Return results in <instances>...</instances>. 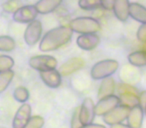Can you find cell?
<instances>
[{
    "label": "cell",
    "mask_w": 146,
    "mask_h": 128,
    "mask_svg": "<svg viewBox=\"0 0 146 128\" xmlns=\"http://www.w3.org/2000/svg\"><path fill=\"white\" fill-rule=\"evenodd\" d=\"M100 42V38L97 34L91 33V34H82L78 36L76 39L78 47L81 48L82 50L85 51H91L94 48L97 47V45Z\"/></svg>",
    "instance_id": "4fadbf2b"
},
{
    "label": "cell",
    "mask_w": 146,
    "mask_h": 128,
    "mask_svg": "<svg viewBox=\"0 0 146 128\" xmlns=\"http://www.w3.org/2000/svg\"><path fill=\"white\" fill-rule=\"evenodd\" d=\"M110 128H131V127H129L127 124L120 123V124H115V125L110 126Z\"/></svg>",
    "instance_id": "d6a6232c"
},
{
    "label": "cell",
    "mask_w": 146,
    "mask_h": 128,
    "mask_svg": "<svg viewBox=\"0 0 146 128\" xmlns=\"http://www.w3.org/2000/svg\"><path fill=\"white\" fill-rule=\"evenodd\" d=\"M129 17L140 23H146V7L137 2L130 3Z\"/></svg>",
    "instance_id": "ac0fdd59"
},
{
    "label": "cell",
    "mask_w": 146,
    "mask_h": 128,
    "mask_svg": "<svg viewBox=\"0 0 146 128\" xmlns=\"http://www.w3.org/2000/svg\"><path fill=\"white\" fill-rule=\"evenodd\" d=\"M130 112V108L123 105H118L113 110L103 116V121L105 124L109 126L115 125V124L123 123L128 117V114Z\"/></svg>",
    "instance_id": "5b68a950"
},
{
    "label": "cell",
    "mask_w": 146,
    "mask_h": 128,
    "mask_svg": "<svg viewBox=\"0 0 146 128\" xmlns=\"http://www.w3.org/2000/svg\"><path fill=\"white\" fill-rule=\"evenodd\" d=\"M37 15H38V11L35 5H23L13 14L12 18L15 22L29 24L32 21L36 20Z\"/></svg>",
    "instance_id": "ba28073f"
},
{
    "label": "cell",
    "mask_w": 146,
    "mask_h": 128,
    "mask_svg": "<svg viewBox=\"0 0 146 128\" xmlns=\"http://www.w3.org/2000/svg\"><path fill=\"white\" fill-rule=\"evenodd\" d=\"M13 97L19 103H26L29 99V91L24 86H18L13 91Z\"/></svg>",
    "instance_id": "603a6c76"
},
{
    "label": "cell",
    "mask_w": 146,
    "mask_h": 128,
    "mask_svg": "<svg viewBox=\"0 0 146 128\" xmlns=\"http://www.w3.org/2000/svg\"><path fill=\"white\" fill-rule=\"evenodd\" d=\"M142 49H144V50H146V43H143V48Z\"/></svg>",
    "instance_id": "836d02e7"
},
{
    "label": "cell",
    "mask_w": 146,
    "mask_h": 128,
    "mask_svg": "<svg viewBox=\"0 0 146 128\" xmlns=\"http://www.w3.org/2000/svg\"><path fill=\"white\" fill-rule=\"evenodd\" d=\"M22 6H23V3L21 2L20 0H8V1H6L5 3H3L2 8L5 12L14 14V13Z\"/></svg>",
    "instance_id": "d4e9b609"
},
{
    "label": "cell",
    "mask_w": 146,
    "mask_h": 128,
    "mask_svg": "<svg viewBox=\"0 0 146 128\" xmlns=\"http://www.w3.org/2000/svg\"><path fill=\"white\" fill-rule=\"evenodd\" d=\"M69 27L73 32L80 34H91L100 30V23L92 17H77L70 21Z\"/></svg>",
    "instance_id": "3957f363"
},
{
    "label": "cell",
    "mask_w": 146,
    "mask_h": 128,
    "mask_svg": "<svg viewBox=\"0 0 146 128\" xmlns=\"http://www.w3.org/2000/svg\"><path fill=\"white\" fill-rule=\"evenodd\" d=\"M136 37L137 40L141 43H146V23H143L139 26L136 33Z\"/></svg>",
    "instance_id": "f1b7e54d"
},
{
    "label": "cell",
    "mask_w": 146,
    "mask_h": 128,
    "mask_svg": "<svg viewBox=\"0 0 146 128\" xmlns=\"http://www.w3.org/2000/svg\"><path fill=\"white\" fill-rule=\"evenodd\" d=\"M101 1V6L106 10H113L114 2L115 0H100Z\"/></svg>",
    "instance_id": "f546056e"
},
{
    "label": "cell",
    "mask_w": 146,
    "mask_h": 128,
    "mask_svg": "<svg viewBox=\"0 0 146 128\" xmlns=\"http://www.w3.org/2000/svg\"><path fill=\"white\" fill-rule=\"evenodd\" d=\"M116 81L113 77H107L104 78L101 81L98 88V92H97V96L98 99H102L104 97H107L110 95H115V91H116Z\"/></svg>",
    "instance_id": "9a60e30c"
},
{
    "label": "cell",
    "mask_w": 146,
    "mask_h": 128,
    "mask_svg": "<svg viewBox=\"0 0 146 128\" xmlns=\"http://www.w3.org/2000/svg\"><path fill=\"white\" fill-rule=\"evenodd\" d=\"M119 68V63L114 59H104L95 63L91 68L90 75L94 80H103L111 77Z\"/></svg>",
    "instance_id": "7a4b0ae2"
},
{
    "label": "cell",
    "mask_w": 146,
    "mask_h": 128,
    "mask_svg": "<svg viewBox=\"0 0 146 128\" xmlns=\"http://www.w3.org/2000/svg\"><path fill=\"white\" fill-rule=\"evenodd\" d=\"M95 104L94 101L90 97H87L82 101L80 105L79 117L82 125H88L92 124L95 119Z\"/></svg>",
    "instance_id": "8992f818"
},
{
    "label": "cell",
    "mask_w": 146,
    "mask_h": 128,
    "mask_svg": "<svg viewBox=\"0 0 146 128\" xmlns=\"http://www.w3.org/2000/svg\"><path fill=\"white\" fill-rule=\"evenodd\" d=\"M138 99H139V105L142 108L145 107L146 105V90H142L139 92V95H138Z\"/></svg>",
    "instance_id": "4dcf8cb0"
},
{
    "label": "cell",
    "mask_w": 146,
    "mask_h": 128,
    "mask_svg": "<svg viewBox=\"0 0 146 128\" xmlns=\"http://www.w3.org/2000/svg\"><path fill=\"white\" fill-rule=\"evenodd\" d=\"M32 108L28 103H23L18 108L12 120V128H25L28 121L30 120Z\"/></svg>",
    "instance_id": "30bf717a"
},
{
    "label": "cell",
    "mask_w": 146,
    "mask_h": 128,
    "mask_svg": "<svg viewBox=\"0 0 146 128\" xmlns=\"http://www.w3.org/2000/svg\"><path fill=\"white\" fill-rule=\"evenodd\" d=\"M85 66V60L81 57H73L64 62L62 65L59 67L58 71L61 76L66 77L71 74L75 73L78 70H81Z\"/></svg>",
    "instance_id": "8fae6325"
},
{
    "label": "cell",
    "mask_w": 146,
    "mask_h": 128,
    "mask_svg": "<svg viewBox=\"0 0 146 128\" xmlns=\"http://www.w3.org/2000/svg\"><path fill=\"white\" fill-rule=\"evenodd\" d=\"M79 112H80V107H76L74 109L72 116H71V120H70V127L71 128H81L82 124L80 121V117H79Z\"/></svg>",
    "instance_id": "83f0119b"
},
{
    "label": "cell",
    "mask_w": 146,
    "mask_h": 128,
    "mask_svg": "<svg viewBox=\"0 0 146 128\" xmlns=\"http://www.w3.org/2000/svg\"><path fill=\"white\" fill-rule=\"evenodd\" d=\"M14 66V60L8 55H0V73L11 70Z\"/></svg>",
    "instance_id": "484cf974"
},
{
    "label": "cell",
    "mask_w": 146,
    "mask_h": 128,
    "mask_svg": "<svg viewBox=\"0 0 146 128\" xmlns=\"http://www.w3.org/2000/svg\"><path fill=\"white\" fill-rule=\"evenodd\" d=\"M42 33V24L39 20H34L27 25L24 32V40L27 45L33 46L40 40Z\"/></svg>",
    "instance_id": "9c48e42d"
},
{
    "label": "cell",
    "mask_w": 146,
    "mask_h": 128,
    "mask_svg": "<svg viewBox=\"0 0 146 128\" xmlns=\"http://www.w3.org/2000/svg\"><path fill=\"white\" fill-rule=\"evenodd\" d=\"M44 125V118L39 115L32 116L25 128H42Z\"/></svg>",
    "instance_id": "4316f807"
},
{
    "label": "cell",
    "mask_w": 146,
    "mask_h": 128,
    "mask_svg": "<svg viewBox=\"0 0 146 128\" xmlns=\"http://www.w3.org/2000/svg\"><path fill=\"white\" fill-rule=\"evenodd\" d=\"M129 0H115L113 6V12L116 18L118 20L122 21V22L127 20L129 18Z\"/></svg>",
    "instance_id": "2e32d148"
},
{
    "label": "cell",
    "mask_w": 146,
    "mask_h": 128,
    "mask_svg": "<svg viewBox=\"0 0 146 128\" xmlns=\"http://www.w3.org/2000/svg\"><path fill=\"white\" fill-rule=\"evenodd\" d=\"M63 0H39L35 4L39 14H48L56 10L61 5Z\"/></svg>",
    "instance_id": "e0dca14e"
},
{
    "label": "cell",
    "mask_w": 146,
    "mask_h": 128,
    "mask_svg": "<svg viewBox=\"0 0 146 128\" xmlns=\"http://www.w3.org/2000/svg\"><path fill=\"white\" fill-rule=\"evenodd\" d=\"M144 113H145V115H146V105H145V107H144Z\"/></svg>",
    "instance_id": "e575fe53"
},
{
    "label": "cell",
    "mask_w": 146,
    "mask_h": 128,
    "mask_svg": "<svg viewBox=\"0 0 146 128\" xmlns=\"http://www.w3.org/2000/svg\"><path fill=\"white\" fill-rule=\"evenodd\" d=\"M138 95L139 94H134V93H123L117 95L119 97L120 105L126 106L128 108H133L135 106L139 105V99H138Z\"/></svg>",
    "instance_id": "ffe728a7"
},
{
    "label": "cell",
    "mask_w": 146,
    "mask_h": 128,
    "mask_svg": "<svg viewBox=\"0 0 146 128\" xmlns=\"http://www.w3.org/2000/svg\"><path fill=\"white\" fill-rule=\"evenodd\" d=\"M78 6L82 10H95L100 8L101 6V1L100 0H79L78 1Z\"/></svg>",
    "instance_id": "cb8c5ba5"
},
{
    "label": "cell",
    "mask_w": 146,
    "mask_h": 128,
    "mask_svg": "<svg viewBox=\"0 0 146 128\" xmlns=\"http://www.w3.org/2000/svg\"><path fill=\"white\" fill-rule=\"evenodd\" d=\"M144 115H145L144 108H142L140 105L131 108L129 114H128L127 119H126L127 125L131 128H142Z\"/></svg>",
    "instance_id": "5bb4252c"
},
{
    "label": "cell",
    "mask_w": 146,
    "mask_h": 128,
    "mask_svg": "<svg viewBox=\"0 0 146 128\" xmlns=\"http://www.w3.org/2000/svg\"><path fill=\"white\" fill-rule=\"evenodd\" d=\"M41 80L43 81V83L46 86H48L49 88H58L61 85L62 82V76L59 73L58 70L52 69V70H47V71H41L39 72Z\"/></svg>",
    "instance_id": "7c38bea8"
},
{
    "label": "cell",
    "mask_w": 146,
    "mask_h": 128,
    "mask_svg": "<svg viewBox=\"0 0 146 128\" xmlns=\"http://www.w3.org/2000/svg\"><path fill=\"white\" fill-rule=\"evenodd\" d=\"M15 47H16V43L12 37L7 36V35L0 36V51L10 52L14 50Z\"/></svg>",
    "instance_id": "7402d4cb"
},
{
    "label": "cell",
    "mask_w": 146,
    "mask_h": 128,
    "mask_svg": "<svg viewBox=\"0 0 146 128\" xmlns=\"http://www.w3.org/2000/svg\"><path fill=\"white\" fill-rule=\"evenodd\" d=\"M128 62L134 67H144L146 66V50L140 49L131 52L127 56Z\"/></svg>",
    "instance_id": "d6986e66"
},
{
    "label": "cell",
    "mask_w": 146,
    "mask_h": 128,
    "mask_svg": "<svg viewBox=\"0 0 146 128\" xmlns=\"http://www.w3.org/2000/svg\"><path fill=\"white\" fill-rule=\"evenodd\" d=\"M72 34L73 31L69 26L55 27L43 36L39 44V49L43 52L57 50L71 40Z\"/></svg>",
    "instance_id": "6da1fadb"
},
{
    "label": "cell",
    "mask_w": 146,
    "mask_h": 128,
    "mask_svg": "<svg viewBox=\"0 0 146 128\" xmlns=\"http://www.w3.org/2000/svg\"><path fill=\"white\" fill-rule=\"evenodd\" d=\"M120 105L119 97L117 95H110L107 97H104L99 99L95 104V114L96 116L103 117L107 113H109L111 110Z\"/></svg>",
    "instance_id": "52a82bcc"
},
{
    "label": "cell",
    "mask_w": 146,
    "mask_h": 128,
    "mask_svg": "<svg viewBox=\"0 0 146 128\" xmlns=\"http://www.w3.org/2000/svg\"><path fill=\"white\" fill-rule=\"evenodd\" d=\"M28 64L32 69L41 72L56 69L58 62L57 59L51 55H36L29 59Z\"/></svg>",
    "instance_id": "277c9868"
},
{
    "label": "cell",
    "mask_w": 146,
    "mask_h": 128,
    "mask_svg": "<svg viewBox=\"0 0 146 128\" xmlns=\"http://www.w3.org/2000/svg\"><path fill=\"white\" fill-rule=\"evenodd\" d=\"M14 71L12 69L0 73V93L4 92L14 78Z\"/></svg>",
    "instance_id": "44dd1931"
},
{
    "label": "cell",
    "mask_w": 146,
    "mask_h": 128,
    "mask_svg": "<svg viewBox=\"0 0 146 128\" xmlns=\"http://www.w3.org/2000/svg\"><path fill=\"white\" fill-rule=\"evenodd\" d=\"M81 128H106L104 125L101 124H97V123H92V124H88V125H84Z\"/></svg>",
    "instance_id": "1f68e13d"
}]
</instances>
